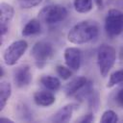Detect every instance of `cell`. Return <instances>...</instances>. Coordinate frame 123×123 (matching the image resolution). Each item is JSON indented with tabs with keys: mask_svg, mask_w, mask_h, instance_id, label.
<instances>
[{
	"mask_svg": "<svg viewBox=\"0 0 123 123\" xmlns=\"http://www.w3.org/2000/svg\"><path fill=\"white\" fill-rule=\"evenodd\" d=\"M73 6L76 12L80 13H86L92 10L93 2L92 0H74Z\"/></svg>",
	"mask_w": 123,
	"mask_h": 123,
	"instance_id": "obj_16",
	"label": "cell"
},
{
	"mask_svg": "<svg viewBox=\"0 0 123 123\" xmlns=\"http://www.w3.org/2000/svg\"><path fill=\"white\" fill-rule=\"evenodd\" d=\"M55 96L51 91L40 90L34 94V101L37 106L48 107L55 103Z\"/></svg>",
	"mask_w": 123,
	"mask_h": 123,
	"instance_id": "obj_12",
	"label": "cell"
},
{
	"mask_svg": "<svg viewBox=\"0 0 123 123\" xmlns=\"http://www.w3.org/2000/svg\"><path fill=\"white\" fill-rule=\"evenodd\" d=\"M53 52H54V49L50 42L40 40L34 44L31 50V55L36 61L37 65L39 68H41L42 66L45 65L48 60L52 57Z\"/></svg>",
	"mask_w": 123,
	"mask_h": 123,
	"instance_id": "obj_6",
	"label": "cell"
},
{
	"mask_svg": "<svg viewBox=\"0 0 123 123\" xmlns=\"http://www.w3.org/2000/svg\"><path fill=\"white\" fill-rule=\"evenodd\" d=\"M76 106L77 105L75 104H68V105L63 106L50 117V121L57 122V123L68 122L72 117V114H73L74 110L76 109Z\"/></svg>",
	"mask_w": 123,
	"mask_h": 123,
	"instance_id": "obj_10",
	"label": "cell"
},
{
	"mask_svg": "<svg viewBox=\"0 0 123 123\" xmlns=\"http://www.w3.org/2000/svg\"><path fill=\"white\" fill-rule=\"evenodd\" d=\"M86 83H87V80L83 76H78V77L73 78L69 83L66 84L64 87V92L66 96L75 95Z\"/></svg>",
	"mask_w": 123,
	"mask_h": 123,
	"instance_id": "obj_11",
	"label": "cell"
},
{
	"mask_svg": "<svg viewBox=\"0 0 123 123\" xmlns=\"http://www.w3.org/2000/svg\"><path fill=\"white\" fill-rule=\"evenodd\" d=\"M123 84V68L114 71L113 73L111 74L109 82L107 84V87H112L116 85H120Z\"/></svg>",
	"mask_w": 123,
	"mask_h": 123,
	"instance_id": "obj_17",
	"label": "cell"
},
{
	"mask_svg": "<svg viewBox=\"0 0 123 123\" xmlns=\"http://www.w3.org/2000/svg\"><path fill=\"white\" fill-rule=\"evenodd\" d=\"M115 102L118 106L123 108V87L120 88L115 95Z\"/></svg>",
	"mask_w": 123,
	"mask_h": 123,
	"instance_id": "obj_21",
	"label": "cell"
},
{
	"mask_svg": "<svg viewBox=\"0 0 123 123\" xmlns=\"http://www.w3.org/2000/svg\"><path fill=\"white\" fill-rule=\"evenodd\" d=\"M12 95V86L8 81H1L0 83V111L4 109L7 102Z\"/></svg>",
	"mask_w": 123,
	"mask_h": 123,
	"instance_id": "obj_13",
	"label": "cell"
},
{
	"mask_svg": "<svg viewBox=\"0 0 123 123\" xmlns=\"http://www.w3.org/2000/svg\"><path fill=\"white\" fill-rule=\"evenodd\" d=\"M40 83L44 87L51 91H57L61 87V81L57 77L50 75H43L40 78Z\"/></svg>",
	"mask_w": 123,
	"mask_h": 123,
	"instance_id": "obj_15",
	"label": "cell"
},
{
	"mask_svg": "<svg viewBox=\"0 0 123 123\" xmlns=\"http://www.w3.org/2000/svg\"><path fill=\"white\" fill-rule=\"evenodd\" d=\"M28 48V43L24 39H18L12 42L3 53V60L7 65H14L24 55Z\"/></svg>",
	"mask_w": 123,
	"mask_h": 123,
	"instance_id": "obj_5",
	"label": "cell"
},
{
	"mask_svg": "<svg viewBox=\"0 0 123 123\" xmlns=\"http://www.w3.org/2000/svg\"><path fill=\"white\" fill-rule=\"evenodd\" d=\"M13 82L17 87H25L32 82L33 76L31 73V68L28 64H22L17 66L13 70Z\"/></svg>",
	"mask_w": 123,
	"mask_h": 123,
	"instance_id": "obj_7",
	"label": "cell"
},
{
	"mask_svg": "<svg viewBox=\"0 0 123 123\" xmlns=\"http://www.w3.org/2000/svg\"><path fill=\"white\" fill-rule=\"evenodd\" d=\"M118 115L117 113L112 110H107L103 112L100 121L102 123H115L118 121Z\"/></svg>",
	"mask_w": 123,
	"mask_h": 123,
	"instance_id": "obj_18",
	"label": "cell"
},
{
	"mask_svg": "<svg viewBox=\"0 0 123 123\" xmlns=\"http://www.w3.org/2000/svg\"><path fill=\"white\" fill-rule=\"evenodd\" d=\"M0 122L1 123H7V122H9V123H12V122H13L12 119H10V118H7V117H1L0 118Z\"/></svg>",
	"mask_w": 123,
	"mask_h": 123,
	"instance_id": "obj_23",
	"label": "cell"
},
{
	"mask_svg": "<svg viewBox=\"0 0 123 123\" xmlns=\"http://www.w3.org/2000/svg\"><path fill=\"white\" fill-rule=\"evenodd\" d=\"M116 60L115 49L108 44H102L97 50V62L102 77H106L113 67Z\"/></svg>",
	"mask_w": 123,
	"mask_h": 123,
	"instance_id": "obj_2",
	"label": "cell"
},
{
	"mask_svg": "<svg viewBox=\"0 0 123 123\" xmlns=\"http://www.w3.org/2000/svg\"><path fill=\"white\" fill-rule=\"evenodd\" d=\"M42 0H18L19 5L23 9H31L34 7H37L41 3Z\"/></svg>",
	"mask_w": 123,
	"mask_h": 123,
	"instance_id": "obj_20",
	"label": "cell"
},
{
	"mask_svg": "<svg viewBox=\"0 0 123 123\" xmlns=\"http://www.w3.org/2000/svg\"><path fill=\"white\" fill-rule=\"evenodd\" d=\"M56 72L60 76V78L62 80H68L72 76V71L68 66L65 67L63 65H57L56 66Z\"/></svg>",
	"mask_w": 123,
	"mask_h": 123,
	"instance_id": "obj_19",
	"label": "cell"
},
{
	"mask_svg": "<svg viewBox=\"0 0 123 123\" xmlns=\"http://www.w3.org/2000/svg\"><path fill=\"white\" fill-rule=\"evenodd\" d=\"M67 13L66 8L62 5H48L39 11L38 17L47 24H57L64 20Z\"/></svg>",
	"mask_w": 123,
	"mask_h": 123,
	"instance_id": "obj_3",
	"label": "cell"
},
{
	"mask_svg": "<svg viewBox=\"0 0 123 123\" xmlns=\"http://www.w3.org/2000/svg\"><path fill=\"white\" fill-rule=\"evenodd\" d=\"M14 9L12 5L2 2L0 4V35L5 36L8 33L9 25L13 17Z\"/></svg>",
	"mask_w": 123,
	"mask_h": 123,
	"instance_id": "obj_8",
	"label": "cell"
},
{
	"mask_svg": "<svg viewBox=\"0 0 123 123\" xmlns=\"http://www.w3.org/2000/svg\"><path fill=\"white\" fill-rule=\"evenodd\" d=\"M105 31L111 37L123 33V12L117 9H111L105 18Z\"/></svg>",
	"mask_w": 123,
	"mask_h": 123,
	"instance_id": "obj_4",
	"label": "cell"
},
{
	"mask_svg": "<svg viewBox=\"0 0 123 123\" xmlns=\"http://www.w3.org/2000/svg\"><path fill=\"white\" fill-rule=\"evenodd\" d=\"M93 119H94L93 114H92V113H87V114L82 116L78 121L81 122V123H85V122H87V123H88V122H92Z\"/></svg>",
	"mask_w": 123,
	"mask_h": 123,
	"instance_id": "obj_22",
	"label": "cell"
},
{
	"mask_svg": "<svg viewBox=\"0 0 123 123\" xmlns=\"http://www.w3.org/2000/svg\"><path fill=\"white\" fill-rule=\"evenodd\" d=\"M40 30H41V25H40L39 20L33 18V19L29 20L26 23V25L23 27L21 35L23 37H30V36L38 34L40 32Z\"/></svg>",
	"mask_w": 123,
	"mask_h": 123,
	"instance_id": "obj_14",
	"label": "cell"
},
{
	"mask_svg": "<svg viewBox=\"0 0 123 123\" xmlns=\"http://www.w3.org/2000/svg\"><path fill=\"white\" fill-rule=\"evenodd\" d=\"M4 72H3V67H0V77H3Z\"/></svg>",
	"mask_w": 123,
	"mask_h": 123,
	"instance_id": "obj_25",
	"label": "cell"
},
{
	"mask_svg": "<svg viewBox=\"0 0 123 123\" xmlns=\"http://www.w3.org/2000/svg\"><path fill=\"white\" fill-rule=\"evenodd\" d=\"M99 27L95 21L84 20L74 25L67 34V39L74 44L87 43L98 37Z\"/></svg>",
	"mask_w": 123,
	"mask_h": 123,
	"instance_id": "obj_1",
	"label": "cell"
},
{
	"mask_svg": "<svg viewBox=\"0 0 123 123\" xmlns=\"http://www.w3.org/2000/svg\"><path fill=\"white\" fill-rule=\"evenodd\" d=\"M64 61L66 65L73 71H77L80 69L83 54L82 51L77 47H67L64 50Z\"/></svg>",
	"mask_w": 123,
	"mask_h": 123,
	"instance_id": "obj_9",
	"label": "cell"
},
{
	"mask_svg": "<svg viewBox=\"0 0 123 123\" xmlns=\"http://www.w3.org/2000/svg\"><path fill=\"white\" fill-rule=\"evenodd\" d=\"M98 8H103V0H94Z\"/></svg>",
	"mask_w": 123,
	"mask_h": 123,
	"instance_id": "obj_24",
	"label": "cell"
}]
</instances>
